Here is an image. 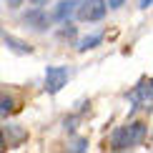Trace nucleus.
<instances>
[{
	"instance_id": "f257e3e1",
	"label": "nucleus",
	"mask_w": 153,
	"mask_h": 153,
	"mask_svg": "<svg viewBox=\"0 0 153 153\" xmlns=\"http://www.w3.org/2000/svg\"><path fill=\"white\" fill-rule=\"evenodd\" d=\"M146 136V126L143 123H131V126H123L113 133L111 138V148L113 151H126V148H133L143 141Z\"/></svg>"
},
{
	"instance_id": "f03ea898",
	"label": "nucleus",
	"mask_w": 153,
	"mask_h": 153,
	"mask_svg": "<svg viewBox=\"0 0 153 153\" xmlns=\"http://www.w3.org/2000/svg\"><path fill=\"white\" fill-rule=\"evenodd\" d=\"M111 8V5L105 3V0H85V3H80L78 8V15L80 20L85 23H93V20H103L105 18V10Z\"/></svg>"
},
{
	"instance_id": "7ed1b4c3",
	"label": "nucleus",
	"mask_w": 153,
	"mask_h": 153,
	"mask_svg": "<svg viewBox=\"0 0 153 153\" xmlns=\"http://www.w3.org/2000/svg\"><path fill=\"white\" fill-rule=\"evenodd\" d=\"M68 78H71V73H68L65 65H50L48 71H45V91L55 95L68 83Z\"/></svg>"
},
{
	"instance_id": "20e7f679",
	"label": "nucleus",
	"mask_w": 153,
	"mask_h": 153,
	"mask_svg": "<svg viewBox=\"0 0 153 153\" xmlns=\"http://www.w3.org/2000/svg\"><path fill=\"white\" fill-rule=\"evenodd\" d=\"M128 100H131V103H136V105H141V108H148L153 103V78L138 83V85L128 93Z\"/></svg>"
},
{
	"instance_id": "39448f33",
	"label": "nucleus",
	"mask_w": 153,
	"mask_h": 153,
	"mask_svg": "<svg viewBox=\"0 0 153 153\" xmlns=\"http://www.w3.org/2000/svg\"><path fill=\"white\" fill-rule=\"evenodd\" d=\"M78 8H80L78 0H60V3L55 5V10H53V20H58V23H71L73 13L78 10Z\"/></svg>"
},
{
	"instance_id": "423d86ee",
	"label": "nucleus",
	"mask_w": 153,
	"mask_h": 153,
	"mask_svg": "<svg viewBox=\"0 0 153 153\" xmlns=\"http://www.w3.org/2000/svg\"><path fill=\"white\" fill-rule=\"evenodd\" d=\"M23 20L28 23L30 28H35V30H48V25H50V18L40 10V5L33 8V10H28V13L23 15Z\"/></svg>"
},
{
	"instance_id": "0eeeda50",
	"label": "nucleus",
	"mask_w": 153,
	"mask_h": 153,
	"mask_svg": "<svg viewBox=\"0 0 153 153\" xmlns=\"http://www.w3.org/2000/svg\"><path fill=\"white\" fill-rule=\"evenodd\" d=\"M3 43H5L8 48H13L15 53H30V45H25L23 40H15V38H13V35H8V33L3 35Z\"/></svg>"
},
{
	"instance_id": "6e6552de",
	"label": "nucleus",
	"mask_w": 153,
	"mask_h": 153,
	"mask_svg": "<svg viewBox=\"0 0 153 153\" xmlns=\"http://www.w3.org/2000/svg\"><path fill=\"white\" fill-rule=\"evenodd\" d=\"M100 40H103V35H100V33L88 35V38H83V40L78 43V50H80V53H83V50H91V48H95V45H98Z\"/></svg>"
},
{
	"instance_id": "1a4fd4ad",
	"label": "nucleus",
	"mask_w": 153,
	"mask_h": 153,
	"mask_svg": "<svg viewBox=\"0 0 153 153\" xmlns=\"http://www.w3.org/2000/svg\"><path fill=\"white\" fill-rule=\"evenodd\" d=\"M0 111H3V118L8 116V113L13 111V100L8 98V95H3V108H0Z\"/></svg>"
},
{
	"instance_id": "9d476101",
	"label": "nucleus",
	"mask_w": 153,
	"mask_h": 153,
	"mask_svg": "<svg viewBox=\"0 0 153 153\" xmlns=\"http://www.w3.org/2000/svg\"><path fill=\"white\" fill-rule=\"evenodd\" d=\"M5 3H8L10 8H20V5H23V0H5Z\"/></svg>"
},
{
	"instance_id": "9b49d317",
	"label": "nucleus",
	"mask_w": 153,
	"mask_h": 153,
	"mask_svg": "<svg viewBox=\"0 0 153 153\" xmlns=\"http://www.w3.org/2000/svg\"><path fill=\"white\" fill-rule=\"evenodd\" d=\"M123 3H126V0H108V5H111V8H120Z\"/></svg>"
},
{
	"instance_id": "f8f14e48",
	"label": "nucleus",
	"mask_w": 153,
	"mask_h": 153,
	"mask_svg": "<svg viewBox=\"0 0 153 153\" xmlns=\"http://www.w3.org/2000/svg\"><path fill=\"white\" fill-rule=\"evenodd\" d=\"M73 151H85V143H83V141H78V143L73 146Z\"/></svg>"
},
{
	"instance_id": "ddd939ff",
	"label": "nucleus",
	"mask_w": 153,
	"mask_h": 153,
	"mask_svg": "<svg viewBox=\"0 0 153 153\" xmlns=\"http://www.w3.org/2000/svg\"><path fill=\"white\" fill-rule=\"evenodd\" d=\"M151 5H153V0H141V8H143V10L151 8Z\"/></svg>"
},
{
	"instance_id": "4468645a",
	"label": "nucleus",
	"mask_w": 153,
	"mask_h": 153,
	"mask_svg": "<svg viewBox=\"0 0 153 153\" xmlns=\"http://www.w3.org/2000/svg\"><path fill=\"white\" fill-rule=\"evenodd\" d=\"M30 3H33V5H45L48 0H30Z\"/></svg>"
}]
</instances>
